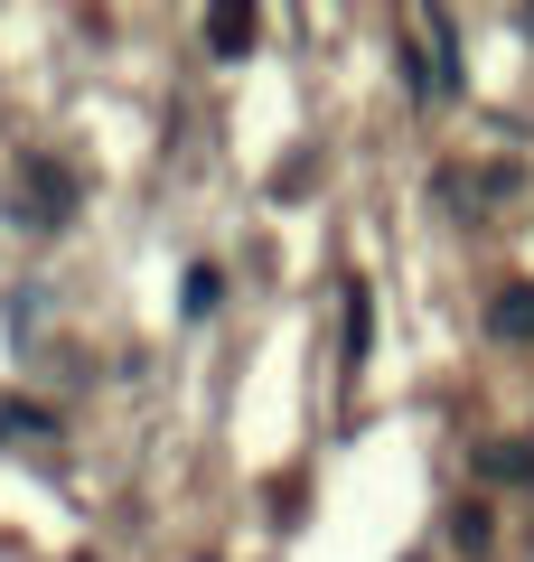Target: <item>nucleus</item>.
I'll return each instance as SVG.
<instances>
[{
  "label": "nucleus",
  "mask_w": 534,
  "mask_h": 562,
  "mask_svg": "<svg viewBox=\"0 0 534 562\" xmlns=\"http://www.w3.org/2000/svg\"><path fill=\"white\" fill-rule=\"evenodd\" d=\"M216 301H225V272H216V262H198V272H188V291H178V310H188V319H207Z\"/></svg>",
  "instance_id": "6"
},
{
  "label": "nucleus",
  "mask_w": 534,
  "mask_h": 562,
  "mask_svg": "<svg viewBox=\"0 0 534 562\" xmlns=\"http://www.w3.org/2000/svg\"><path fill=\"white\" fill-rule=\"evenodd\" d=\"M366 319H376V310H366V281H356V291H347V366L366 357Z\"/></svg>",
  "instance_id": "7"
},
{
  "label": "nucleus",
  "mask_w": 534,
  "mask_h": 562,
  "mask_svg": "<svg viewBox=\"0 0 534 562\" xmlns=\"http://www.w3.org/2000/svg\"><path fill=\"white\" fill-rule=\"evenodd\" d=\"M488 328H497V338H534V281H515V291H497Z\"/></svg>",
  "instance_id": "3"
},
{
  "label": "nucleus",
  "mask_w": 534,
  "mask_h": 562,
  "mask_svg": "<svg viewBox=\"0 0 534 562\" xmlns=\"http://www.w3.org/2000/svg\"><path fill=\"white\" fill-rule=\"evenodd\" d=\"M38 431H57V422H47L29 394H0V441H38Z\"/></svg>",
  "instance_id": "4"
},
{
  "label": "nucleus",
  "mask_w": 534,
  "mask_h": 562,
  "mask_svg": "<svg viewBox=\"0 0 534 562\" xmlns=\"http://www.w3.org/2000/svg\"><path fill=\"white\" fill-rule=\"evenodd\" d=\"M450 20H432V38H413V94L422 103H450L459 94V57H450Z\"/></svg>",
  "instance_id": "1"
},
{
  "label": "nucleus",
  "mask_w": 534,
  "mask_h": 562,
  "mask_svg": "<svg viewBox=\"0 0 534 562\" xmlns=\"http://www.w3.org/2000/svg\"><path fill=\"white\" fill-rule=\"evenodd\" d=\"M29 198H38V225H66L76 216V179L57 160H29Z\"/></svg>",
  "instance_id": "2"
},
{
  "label": "nucleus",
  "mask_w": 534,
  "mask_h": 562,
  "mask_svg": "<svg viewBox=\"0 0 534 562\" xmlns=\"http://www.w3.org/2000/svg\"><path fill=\"white\" fill-rule=\"evenodd\" d=\"M488 479H534V450H488Z\"/></svg>",
  "instance_id": "8"
},
{
  "label": "nucleus",
  "mask_w": 534,
  "mask_h": 562,
  "mask_svg": "<svg viewBox=\"0 0 534 562\" xmlns=\"http://www.w3.org/2000/svg\"><path fill=\"white\" fill-rule=\"evenodd\" d=\"M207 38H216V57H254V10H216Z\"/></svg>",
  "instance_id": "5"
}]
</instances>
